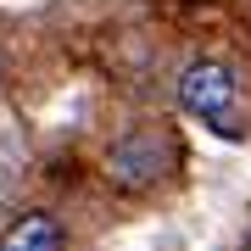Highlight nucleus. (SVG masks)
Instances as JSON below:
<instances>
[{
  "instance_id": "nucleus-1",
  "label": "nucleus",
  "mask_w": 251,
  "mask_h": 251,
  "mask_svg": "<svg viewBox=\"0 0 251 251\" xmlns=\"http://www.w3.org/2000/svg\"><path fill=\"white\" fill-rule=\"evenodd\" d=\"M234 95H240V84H234V73L224 62H190L179 73V106L190 117H201V123H218V128H224ZM224 134H229V128H224Z\"/></svg>"
},
{
  "instance_id": "nucleus-2",
  "label": "nucleus",
  "mask_w": 251,
  "mask_h": 251,
  "mask_svg": "<svg viewBox=\"0 0 251 251\" xmlns=\"http://www.w3.org/2000/svg\"><path fill=\"white\" fill-rule=\"evenodd\" d=\"M0 251H62V224L50 212H23L0 234Z\"/></svg>"
},
{
  "instance_id": "nucleus-3",
  "label": "nucleus",
  "mask_w": 251,
  "mask_h": 251,
  "mask_svg": "<svg viewBox=\"0 0 251 251\" xmlns=\"http://www.w3.org/2000/svg\"><path fill=\"white\" fill-rule=\"evenodd\" d=\"M246 251H251V246H246Z\"/></svg>"
}]
</instances>
